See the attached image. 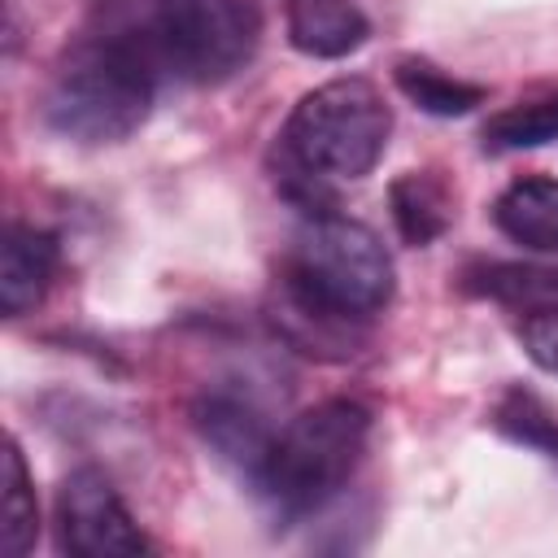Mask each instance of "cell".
Wrapping results in <instances>:
<instances>
[{
    "label": "cell",
    "instance_id": "cell-14",
    "mask_svg": "<svg viewBox=\"0 0 558 558\" xmlns=\"http://www.w3.org/2000/svg\"><path fill=\"white\" fill-rule=\"evenodd\" d=\"M39 536V506H35V484L26 471V458L17 440L9 436L4 445V493H0V554L22 558Z\"/></svg>",
    "mask_w": 558,
    "mask_h": 558
},
{
    "label": "cell",
    "instance_id": "cell-12",
    "mask_svg": "<svg viewBox=\"0 0 558 558\" xmlns=\"http://www.w3.org/2000/svg\"><path fill=\"white\" fill-rule=\"evenodd\" d=\"M392 222L405 244H432L449 227V187L432 170H410L392 183Z\"/></svg>",
    "mask_w": 558,
    "mask_h": 558
},
{
    "label": "cell",
    "instance_id": "cell-8",
    "mask_svg": "<svg viewBox=\"0 0 558 558\" xmlns=\"http://www.w3.org/2000/svg\"><path fill=\"white\" fill-rule=\"evenodd\" d=\"M57 262H61V244L52 231H39L31 222L4 227V244H0V310H4V318H22L48 296Z\"/></svg>",
    "mask_w": 558,
    "mask_h": 558
},
{
    "label": "cell",
    "instance_id": "cell-2",
    "mask_svg": "<svg viewBox=\"0 0 558 558\" xmlns=\"http://www.w3.org/2000/svg\"><path fill=\"white\" fill-rule=\"evenodd\" d=\"M157 83L161 74L144 48L131 35L96 22L61 52L44 92V118L74 144H118L144 126Z\"/></svg>",
    "mask_w": 558,
    "mask_h": 558
},
{
    "label": "cell",
    "instance_id": "cell-4",
    "mask_svg": "<svg viewBox=\"0 0 558 558\" xmlns=\"http://www.w3.org/2000/svg\"><path fill=\"white\" fill-rule=\"evenodd\" d=\"M371 440V410L353 397H327L275 432V445L253 480V493L279 519L323 510L353 480Z\"/></svg>",
    "mask_w": 558,
    "mask_h": 558
},
{
    "label": "cell",
    "instance_id": "cell-7",
    "mask_svg": "<svg viewBox=\"0 0 558 558\" xmlns=\"http://www.w3.org/2000/svg\"><path fill=\"white\" fill-rule=\"evenodd\" d=\"M192 423L196 432L205 436V445L227 462L235 466L248 484L257 480L270 445H275V427L266 423V414L248 401V397H235V392H209L196 401L192 410Z\"/></svg>",
    "mask_w": 558,
    "mask_h": 558
},
{
    "label": "cell",
    "instance_id": "cell-3",
    "mask_svg": "<svg viewBox=\"0 0 558 558\" xmlns=\"http://www.w3.org/2000/svg\"><path fill=\"white\" fill-rule=\"evenodd\" d=\"M283 296L305 323H366L392 301V257L371 227L331 209L310 214L283 262Z\"/></svg>",
    "mask_w": 558,
    "mask_h": 558
},
{
    "label": "cell",
    "instance_id": "cell-10",
    "mask_svg": "<svg viewBox=\"0 0 558 558\" xmlns=\"http://www.w3.org/2000/svg\"><path fill=\"white\" fill-rule=\"evenodd\" d=\"M493 222L506 240L532 253H558V179L545 174L514 179L493 201Z\"/></svg>",
    "mask_w": 558,
    "mask_h": 558
},
{
    "label": "cell",
    "instance_id": "cell-15",
    "mask_svg": "<svg viewBox=\"0 0 558 558\" xmlns=\"http://www.w3.org/2000/svg\"><path fill=\"white\" fill-rule=\"evenodd\" d=\"M558 140V96L541 100H519L484 122V148L493 153H519V148H541Z\"/></svg>",
    "mask_w": 558,
    "mask_h": 558
},
{
    "label": "cell",
    "instance_id": "cell-16",
    "mask_svg": "<svg viewBox=\"0 0 558 558\" xmlns=\"http://www.w3.org/2000/svg\"><path fill=\"white\" fill-rule=\"evenodd\" d=\"M519 340H523L527 357H532L541 371L558 375V310L523 314V323H519Z\"/></svg>",
    "mask_w": 558,
    "mask_h": 558
},
{
    "label": "cell",
    "instance_id": "cell-6",
    "mask_svg": "<svg viewBox=\"0 0 558 558\" xmlns=\"http://www.w3.org/2000/svg\"><path fill=\"white\" fill-rule=\"evenodd\" d=\"M57 541L78 558H131L148 549L135 514L100 466H74L57 488Z\"/></svg>",
    "mask_w": 558,
    "mask_h": 558
},
{
    "label": "cell",
    "instance_id": "cell-5",
    "mask_svg": "<svg viewBox=\"0 0 558 558\" xmlns=\"http://www.w3.org/2000/svg\"><path fill=\"white\" fill-rule=\"evenodd\" d=\"M392 109L375 83L349 74L305 92L283 122L288 170L314 179H362L388 148Z\"/></svg>",
    "mask_w": 558,
    "mask_h": 558
},
{
    "label": "cell",
    "instance_id": "cell-13",
    "mask_svg": "<svg viewBox=\"0 0 558 558\" xmlns=\"http://www.w3.org/2000/svg\"><path fill=\"white\" fill-rule=\"evenodd\" d=\"M471 279H475V292H484V296H493L501 305H514L523 314L558 310V262H549V266L493 262V266L475 270Z\"/></svg>",
    "mask_w": 558,
    "mask_h": 558
},
{
    "label": "cell",
    "instance_id": "cell-9",
    "mask_svg": "<svg viewBox=\"0 0 558 558\" xmlns=\"http://www.w3.org/2000/svg\"><path fill=\"white\" fill-rule=\"evenodd\" d=\"M288 44L305 57L336 61L366 44L371 22L357 0H283Z\"/></svg>",
    "mask_w": 558,
    "mask_h": 558
},
{
    "label": "cell",
    "instance_id": "cell-11",
    "mask_svg": "<svg viewBox=\"0 0 558 558\" xmlns=\"http://www.w3.org/2000/svg\"><path fill=\"white\" fill-rule=\"evenodd\" d=\"M392 78L405 92V100H414L423 113H436V118H462L475 105H484L480 83H466V78H458V74H449L423 57H401Z\"/></svg>",
    "mask_w": 558,
    "mask_h": 558
},
{
    "label": "cell",
    "instance_id": "cell-1",
    "mask_svg": "<svg viewBox=\"0 0 558 558\" xmlns=\"http://www.w3.org/2000/svg\"><path fill=\"white\" fill-rule=\"evenodd\" d=\"M96 22L131 35L179 83H222L262 44V0H100Z\"/></svg>",
    "mask_w": 558,
    "mask_h": 558
}]
</instances>
